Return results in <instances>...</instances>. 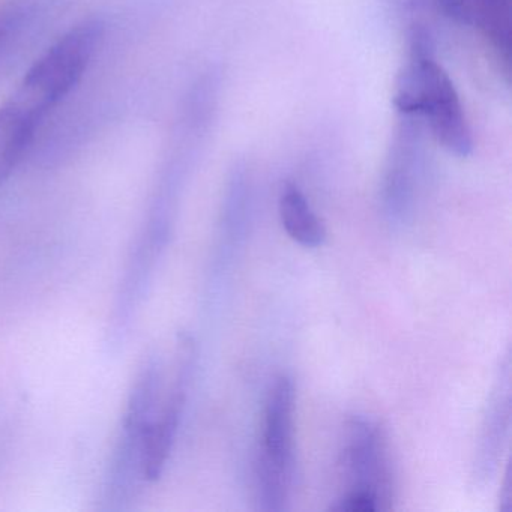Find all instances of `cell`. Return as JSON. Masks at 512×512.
<instances>
[{
    "label": "cell",
    "instance_id": "cell-3",
    "mask_svg": "<svg viewBox=\"0 0 512 512\" xmlns=\"http://www.w3.org/2000/svg\"><path fill=\"white\" fill-rule=\"evenodd\" d=\"M295 383L281 374L266 400L262 448L257 461V502L259 509L280 512L287 509L295 470Z\"/></svg>",
    "mask_w": 512,
    "mask_h": 512
},
{
    "label": "cell",
    "instance_id": "cell-6",
    "mask_svg": "<svg viewBox=\"0 0 512 512\" xmlns=\"http://www.w3.org/2000/svg\"><path fill=\"white\" fill-rule=\"evenodd\" d=\"M511 425V356H503L497 370L496 382L487 404V413L479 434L478 449L473 461L472 478L475 485H484L496 473L503 445Z\"/></svg>",
    "mask_w": 512,
    "mask_h": 512
},
{
    "label": "cell",
    "instance_id": "cell-12",
    "mask_svg": "<svg viewBox=\"0 0 512 512\" xmlns=\"http://www.w3.org/2000/svg\"><path fill=\"white\" fill-rule=\"evenodd\" d=\"M440 10L458 23H473L472 0H436Z\"/></svg>",
    "mask_w": 512,
    "mask_h": 512
},
{
    "label": "cell",
    "instance_id": "cell-13",
    "mask_svg": "<svg viewBox=\"0 0 512 512\" xmlns=\"http://www.w3.org/2000/svg\"><path fill=\"white\" fill-rule=\"evenodd\" d=\"M512 484H511V473L509 469L506 470L505 481H503L502 493H500V511L509 512L512 508Z\"/></svg>",
    "mask_w": 512,
    "mask_h": 512
},
{
    "label": "cell",
    "instance_id": "cell-8",
    "mask_svg": "<svg viewBox=\"0 0 512 512\" xmlns=\"http://www.w3.org/2000/svg\"><path fill=\"white\" fill-rule=\"evenodd\" d=\"M278 211L284 230L296 244L305 248H319L325 244V226L298 185L292 182L283 185Z\"/></svg>",
    "mask_w": 512,
    "mask_h": 512
},
{
    "label": "cell",
    "instance_id": "cell-1",
    "mask_svg": "<svg viewBox=\"0 0 512 512\" xmlns=\"http://www.w3.org/2000/svg\"><path fill=\"white\" fill-rule=\"evenodd\" d=\"M398 113L416 115L437 142L457 157L472 154L473 140L466 113L454 83L433 55L430 35L415 29L410 56L398 77L395 91Z\"/></svg>",
    "mask_w": 512,
    "mask_h": 512
},
{
    "label": "cell",
    "instance_id": "cell-5",
    "mask_svg": "<svg viewBox=\"0 0 512 512\" xmlns=\"http://www.w3.org/2000/svg\"><path fill=\"white\" fill-rule=\"evenodd\" d=\"M344 472L349 476L350 490H367L379 500L382 511L392 508L394 473L385 433L379 424L355 416L347 424L343 451Z\"/></svg>",
    "mask_w": 512,
    "mask_h": 512
},
{
    "label": "cell",
    "instance_id": "cell-9",
    "mask_svg": "<svg viewBox=\"0 0 512 512\" xmlns=\"http://www.w3.org/2000/svg\"><path fill=\"white\" fill-rule=\"evenodd\" d=\"M473 23H478L499 52L509 53L511 0H472Z\"/></svg>",
    "mask_w": 512,
    "mask_h": 512
},
{
    "label": "cell",
    "instance_id": "cell-10",
    "mask_svg": "<svg viewBox=\"0 0 512 512\" xmlns=\"http://www.w3.org/2000/svg\"><path fill=\"white\" fill-rule=\"evenodd\" d=\"M28 17V5L23 2L0 5V50L19 34Z\"/></svg>",
    "mask_w": 512,
    "mask_h": 512
},
{
    "label": "cell",
    "instance_id": "cell-7",
    "mask_svg": "<svg viewBox=\"0 0 512 512\" xmlns=\"http://www.w3.org/2000/svg\"><path fill=\"white\" fill-rule=\"evenodd\" d=\"M400 115V127L392 145L385 176V202L389 212L394 215L403 214L409 206L421 146V119L410 113Z\"/></svg>",
    "mask_w": 512,
    "mask_h": 512
},
{
    "label": "cell",
    "instance_id": "cell-2",
    "mask_svg": "<svg viewBox=\"0 0 512 512\" xmlns=\"http://www.w3.org/2000/svg\"><path fill=\"white\" fill-rule=\"evenodd\" d=\"M77 83L79 77L70 62L44 52L0 106V188L28 154L44 119Z\"/></svg>",
    "mask_w": 512,
    "mask_h": 512
},
{
    "label": "cell",
    "instance_id": "cell-4",
    "mask_svg": "<svg viewBox=\"0 0 512 512\" xmlns=\"http://www.w3.org/2000/svg\"><path fill=\"white\" fill-rule=\"evenodd\" d=\"M196 346L187 334L178 338L175 355V371L166 395L161 389L151 421L146 424L142 437V475L146 481H157L163 475L178 433L179 422L187 401L188 389L193 379Z\"/></svg>",
    "mask_w": 512,
    "mask_h": 512
},
{
    "label": "cell",
    "instance_id": "cell-11",
    "mask_svg": "<svg viewBox=\"0 0 512 512\" xmlns=\"http://www.w3.org/2000/svg\"><path fill=\"white\" fill-rule=\"evenodd\" d=\"M334 512H376L382 511L379 500L367 490H349L331 505Z\"/></svg>",
    "mask_w": 512,
    "mask_h": 512
}]
</instances>
